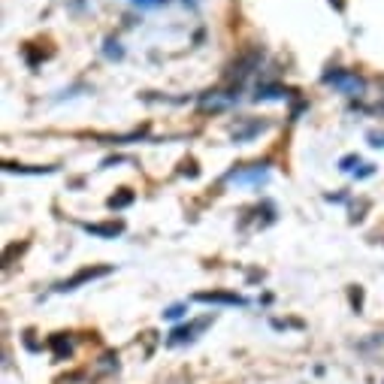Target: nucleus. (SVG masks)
<instances>
[{
    "mask_svg": "<svg viewBox=\"0 0 384 384\" xmlns=\"http://www.w3.org/2000/svg\"><path fill=\"white\" fill-rule=\"evenodd\" d=\"M109 272H112V267H85V269H79L73 279L61 281V285H58V290H76L79 285H85V281L103 279V276H109Z\"/></svg>",
    "mask_w": 384,
    "mask_h": 384,
    "instance_id": "obj_1",
    "label": "nucleus"
},
{
    "mask_svg": "<svg viewBox=\"0 0 384 384\" xmlns=\"http://www.w3.org/2000/svg\"><path fill=\"white\" fill-rule=\"evenodd\" d=\"M324 82L327 85H336L342 91H348V94H357V91L363 88V82L354 76V73H345V70H333V73H324Z\"/></svg>",
    "mask_w": 384,
    "mask_h": 384,
    "instance_id": "obj_2",
    "label": "nucleus"
},
{
    "mask_svg": "<svg viewBox=\"0 0 384 384\" xmlns=\"http://www.w3.org/2000/svg\"><path fill=\"white\" fill-rule=\"evenodd\" d=\"M194 300H200V303H218V306H242L245 303L239 294H224V290H203V294H197Z\"/></svg>",
    "mask_w": 384,
    "mask_h": 384,
    "instance_id": "obj_3",
    "label": "nucleus"
},
{
    "mask_svg": "<svg viewBox=\"0 0 384 384\" xmlns=\"http://www.w3.org/2000/svg\"><path fill=\"white\" fill-rule=\"evenodd\" d=\"M82 230L91 233V236H103V239H115V236L124 230V224H121V221H109V224H82Z\"/></svg>",
    "mask_w": 384,
    "mask_h": 384,
    "instance_id": "obj_4",
    "label": "nucleus"
},
{
    "mask_svg": "<svg viewBox=\"0 0 384 384\" xmlns=\"http://www.w3.org/2000/svg\"><path fill=\"white\" fill-rule=\"evenodd\" d=\"M206 324H209V318H203V321H197L194 327H182V330H176V333H172L170 345H179V342H185V339H194V333H197V330H203Z\"/></svg>",
    "mask_w": 384,
    "mask_h": 384,
    "instance_id": "obj_5",
    "label": "nucleus"
},
{
    "mask_svg": "<svg viewBox=\"0 0 384 384\" xmlns=\"http://www.w3.org/2000/svg\"><path fill=\"white\" fill-rule=\"evenodd\" d=\"M263 127H267L263 121H251V124H245V127H236V131H233V140H239V142H242V140H251V136L260 133Z\"/></svg>",
    "mask_w": 384,
    "mask_h": 384,
    "instance_id": "obj_6",
    "label": "nucleus"
},
{
    "mask_svg": "<svg viewBox=\"0 0 384 384\" xmlns=\"http://www.w3.org/2000/svg\"><path fill=\"white\" fill-rule=\"evenodd\" d=\"M133 203V191L131 188H121V194H112L109 197V209H124Z\"/></svg>",
    "mask_w": 384,
    "mask_h": 384,
    "instance_id": "obj_7",
    "label": "nucleus"
},
{
    "mask_svg": "<svg viewBox=\"0 0 384 384\" xmlns=\"http://www.w3.org/2000/svg\"><path fill=\"white\" fill-rule=\"evenodd\" d=\"M182 315H185V306H170L167 312H163V318H170V321L172 318H182Z\"/></svg>",
    "mask_w": 384,
    "mask_h": 384,
    "instance_id": "obj_8",
    "label": "nucleus"
},
{
    "mask_svg": "<svg viewBox=\"0 0 384 384\" xmlns=\"http://www.w3.org/2000/svg\"><path fill=\"white\" fill-rule=\"evenodd\" d=\"M106 54H109V58H121L124 52L118 49V43H112V40H109V43H106Z\"/></svg>",
    "mask_w": 384,
    "mask_h": 384,
    "instance_id": "obj_9",
    "label": "nucleus"
},
{
    "mask_svg": "<svg viewBox=\"0 0 384 384\" xmlns=\"http://www.w3.org/2000/svg\"><path fill=\"white\" fill-rule=\"evenodd\" d=\"M369 140H372L376 149H384V133H369Z\"/></svg>",
    "mask_w": 384,
    "mask_h": 384,
    "instance_id": "obj_10",
    "label": "nucleus"
},
{
    "mask_svg": "<svg viewBox=\"0 0 384 384\" xmlns=\"http://www.w3.org/2000/svg\"><path fill=\"white\" fill-rule=\"evenodd\" d=\"M133 3H140V6H163L167 0H133Z\"/></svg>",
    "mask_w": 384,
    "mask_h": 384,
    "instance_id": "obj_11",
    "label": "nucleus"
},
{
    "mask_svg": "<svg viewBox=\"0 0 384 384\" xmlns=\"http://www.w3.org/2000/svg\"><path fill=\"white\" fill-rule=\"evenodd\" d=\"M360 158H354V154H348V158H342V170H351V163H357Z\"/></svg>",
    "mask_w": 384,
    "mask_h": 384,
    "instance_id": "obj_12",
    "label": "nucleus"
}]
</instances>
